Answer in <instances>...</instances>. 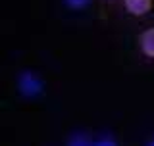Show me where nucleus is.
<instances>
[{
  "label": "nucleus",
  "mask_w": 154,
  "mask_h": 146,
  "mask_svg": "<svg viewBox=\"0 0 154 146\" xmlns=\"http://www.w3.org/2000/svg\"><path fill=\"white\" fill-rule=\"evenodd\" d=\"M17 89L23 96L33 98V96H37L38 92L42 90V81L38 79L35 73L23 71V73H19V77H17Z\"/></svg>",
  "instance_id": "nucleus-1"
},
{
  "label": "nucleus",
  "mask_w": 154,
  "mask_h": 146,
  "mask_svg": "<svg viewBox=\"0 0 154 146\" xmlns=\"http://www.w3.org/2000/svg\"><path fill=\"white\" fill-rule=\"evenodd\" d=\"M146 146H154V137H152L150 140H148V144H146Z\"/></svg>",
  "instance_id": "nucleus-7"
},
{
  "label": "nucleus",
  "mask_w": 154,
  "mask_h": 146,
  "mask_svg": "<svg viewBox=\"0 0 154 146\" xmlns=\"http://www.w3.org/2000/svg\"><path fill=\"white\" fill-rule=\"evenodd\" d=\"M123 2L127 12L133 14V16H144L152 8V0H123Z\"/></svg>",
  "instance_id": "nucleus-2"
},
{
  "label": "nucleus",
  "mask_w": 154,
  "mask_h": 146,
  "mask_svg": "<svg viewBox=\"0 0 154 146\" xmlns=\"http://www.w3.org/2000/svg\"><path fill=\"white\" fill-rule=\"evenodd\" d=\"M139 44H141V50L144 56L154 58V29H146L143 33L141 38H139Z\"/></svg>",
  "instance_id": "nucleus-3"
},
{
  "label": "nucleus",
  "mask_w": 154,
  "mask_h": 146,
  "mask_svg": "<svg viewBox=\"0 0 154 146\" xmlns=\"http://www.w3.org/2000/svg\"><path fill=\"white\" fill-rule=\"evenodd\" d=\"M64 2H66V6L71 8V10H81V8H85L91 0H64Z\"/></svg>",
  "instance_id": "nucleus-5"
},
{
  "label": "nucleus",
  "mask_w": 154,
  "mask_h": 146,
  "mask_svg": "<svg viewBox=\"0 0 154 146\" xmlns=\"http://www.w3.org/2000/svg\"><path fill=\"white\" fill-rule=\"evenodd\" d=\"M66 146H93V140H89L85 135L77 133V135H71Z\"/></svg>",
  "instance_id": "nucleus-4"
},
{
  "label": "nucleus",
  "mask_w": 154,
  "mask_h": 146,
  "mask_svg": "<svg viewBox=\"0 0 154 146\" xmlns=\"http://www.w3.org/2000/svg\"><path fill=\"white\" fill-rule=\"evenodd\" d=\"M93 146H118V142H116L112 137H102V138L94 140Z\"/></svg>",
  "instance_id": "nucleus-6"
}]
</instances>
